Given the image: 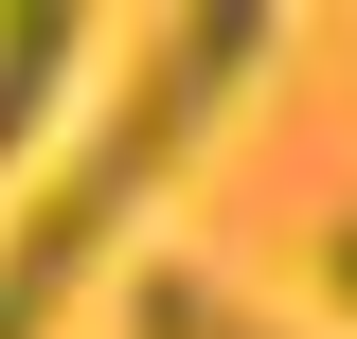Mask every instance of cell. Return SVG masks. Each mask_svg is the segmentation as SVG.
I'll return each mask as SVG.
<instances>
[{
    "instance_id": "4",
    "label": "cell",
    "mask_w": 357,
    "mask_h": 339,
    "mask_svg": "<svg viewBox=\"0 0 357 339\" xmlns=\"http://www.w3.org/2000/svg\"><path fill=\"white\" fill-rule=\"evenodd\" d=\"M321 286H340V322H357V214H340V232H321Z\"/></svg>"
},
{
    "instance_id": "1",
    "label": "cell",
    "mask_w": 357,
    "mask_h": 339,
    "mask_svg": "<svg viewBox=\"0 0 357 339\" xmlns=\"http://www.w3.org/2000/svg\"><path fill=\"white\" fill-rule=\"evenodd\" d=\"M286 54V18L268 0H197V18H161V36H126V89H107V126L72 143V161L36 179V214L0 232V339H54L89 286H107V250H126L143 214H161V179H178V143L215 126L232 89Z\"/></svg>"
},
{
    "instance_id": "2",
    "label": "cell",
    "mask_w": 357,
    "mask_h": 339,
    "mask_svg": "<svg viewBox=\"0 0 357 339\" xmlns=\"http://www.w3.org/2000/svg\"><path fill=\"white\" fill-rule=\"evenodd\" d=\"M89 54H107V18H89V0H0V161L72 107V72H89Z\"/></svg>"
},
{
    "instance_id": "3",
    "label": "cell",
    "mask_w": 357,
    "mask_h": 339,
    "mask_svg": "<svg viewBox=\"0 0 357 339\" xmlns=\"http://www.w3.org/2000/svg\"><path fill=\"white\" fill-rule=\"evenodd\" d=\"M126 339H286L250 286H215V268H143L126 286Z\"/></svg>"
}]
</instances>
